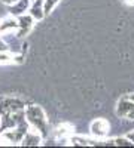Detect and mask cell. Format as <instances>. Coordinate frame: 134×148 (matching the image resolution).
I'll list each match as a JSON object with an SVG mask.
<instances>
[{"mask_svg":"<svg viewBox=\"0 0 134 148\" xmlns=\"http://www.w3.org/2000/svg\"><path fill=\"white\" fill-rule=\"evenodd\" d=\"M26 114H27L28 121L42 133V136H45L46 135V119H45V114H43L42 108L36 107V105H31V107L27 108Z\"/></svg>","mask_w":134,"mask_h":148,"instance_id":"6da1fadb","label":"cell"},{"mask_svg":"<svg viewBox=\"0 0 134 148\" xmlns=\"http://www.w3.org/2000/svg\"><path fill=\"white\" fill-rule=\"evenodd\" d=\"M18 24H19V31H18L17 37H24L33 27V16L31 15H21L18 18Z\"/></svg>","mask_w":134,"mask_h":148,"instance_id":"7a4b0ae2","label":"cell"},{"mask_svg":"<svg viewBox=\"0 0 134 148\" xmlns=\"http://www.w3.org/2000/svg\"><path fill=\"white\" fill-rule=\"evenodd\" d=\"M134 110V102L131 99H128V98H122L119 102H118V108H116V114L121 116V117H128V114L131 113V111Z\"/></svg>","mask_w":134,"mask_h":148,"instance_id":"3957f363","label":"cell"},{"mask_svg":"<svg viewBox=\"0 0 134 148\" xmlns=\"http://www.w3.org/2000/svg\"><path fill=\"white\" fill-rule=\"evenodd\" d=\"M91 132L97 136H104V135L109 132V123L103 119L95 120L92 125H91Z\"/></svg>","mask_w":134,"mask_h":148,"instance_id":"277c9868","label":"cell"},{"mask_svg":"<svg viewBox=\"0 0 134 148\" xmlns=\"http://www.w3.org/2000/svg\"><path fill=\"white\" fill-rule=\"evenodd\" d=\"M43 2L45 0H36L33 6L30 8V15L34 19H42L45 16V10H43Z\"/></svg>","mask_w":134,"mask_h":148,"instance_id":"5b68a950","label":"cell"},{"mask_svg":"<svg viewBox=\"0 0 134 148\" xmlns=\"http://www.w3.org/2000/svg\"><path fill=\"white\" fill-rule=\"evenodd\" d=\"M30 0H18V2L10 8V14L12 15H22L24 12L27 10Z\"/></svg>","mask_w":134,"mask_h":148,"instance_id":"8992f818","label":"cell"},{"mask_svg":"<svg viewBox=\"0 0 134 148\" xmlns=\"http://www.w3.org/2000/svg\"><path fill=\"white\" fill-rule=\"evenodd\" d=\"M22 145H39L40 142V136L37 133H31V132H27L26 135H24L22 138Z\"/></svg>","mask_w":134,"mask_h":148,"instance_id":"52a82bcc","label":"cell"},{"mask_svg":"<svg viewBox=\"0 0 134 148\" xmlns=\"http://www.w3.org/2000/svg\"><path fill=\"white\" fill-rule=\"evenodd\" d=\"M12 28H19V24H18V21H15V19H12V18H9V19H5L3 22H0V31H8V30H12Z\"/></svg>","mask_w":134,"mask_h":148,"instance_id":"ba28073f","label":"cell"},{"mask_svg":"<svg viewBox=\"0 0 134 148\" xmlns=\"http://www.w3.org/2000/svg\"><path fill=\"white\" fill-rule=\"evenodd\" d=\"M60 2V0H45L43 2V10H45V15H49V12L54 9V6Z\"/></svg>","mask_w":134,"mask_h":148,"instance_id":"9c48e42d","label":"cell"},{"mask_svg":"<svg viewBox=\"0 0 134 148\" xmlns=\"http://www.w3.org/2000/svg\"><path fill=\"white\" fill-rule=\"evenodd\" d=\"M115 145H125V147H131L133 142H130L128 139H124V138H119V139H113Z\"/></svg>","mask_w":134,"mask_h":148,"instance_id":"30bf717a","label":"cell"},{"mask_svg":"<svg viewBox=\"0 0 134 148\" xmlns=\"http://www.w3.org/2000/svg\"><path fill=\"white\" fill-rule=\"evenodd\" d=\"M10 59H14V56L6 55L5 52H0V62H9Z\"/></svg>","mask_w":134,"mask_h":148,"instance_id":"8fae6325","label":"cell"},{"mask_svg":"<svg viewBox=\"0 0 134 148\" xmlns=\"http://www.w3.org/2000/svg\"><path fill=\"white\" fill-rule=\"evenodd\" d=\"M8 49H9V47H8V45H6L5 42H2V40H0V52H6Z\"/></svg>","mask_w":134,"mask_h":148,"instance_id":"7c38bea8","label":"cell"},{"mask_svg":"<svg viewBox=\"0 0 134 148\" xmlns=\"http://www.w3.org/2000/svg\"><path fill=\"white\" fill-rule=\"evenodd\" d=\"M3 2H5L6 5H15V3L18 2V0H3Z\"/></svg>","mask_w":134,"mask_h":148,"instance_id":"4fadbf2b","label":"cell"},{"mask_svg":"<svg viewBox=\"0 0 134 148\" xmlns=\"http://www.w3.org/2000/svg\"><path fill=\"white\" fill-rule=\"evenodd\" d=\"M127 98H128V99H131V101L134 102V93H133V95H127Z\"/></svg>","mask_w":134,"mask_h":148,"instance_id":"5bb4252c","label":"cell"},{"mask_svg":"<svg viewBox=\"0 0 134 148\" xmlns=\"http://www.w3.org/2000/svg\"><path fill=\"white\" fill-rule=\"evenodd\" d=\"M125 2H127L128 5H134V0H125Z\"/></svg>","mask_w":134,"mask_h":148,"instance_id":"9a60e30c","label":"cell"}]
</instances>
